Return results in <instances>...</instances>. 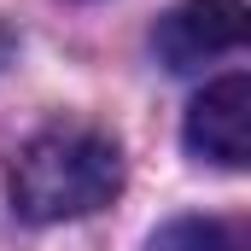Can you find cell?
Masks as SVG:
<instances>
[{"label":"cell","instance_id":"1","mask_svg":"<svg viewBox=\"0 0 251 251\" xmlns=\"http://www.w3.org/2000/svg\"><path fill=\"white\" fill-rule=\"evenodd\" d=\"M6 193L24 222H76L123 193V152L88 123H53L29 134L12 158Z\"/></svg>","mask_w":251,"mask_h":251},{"label":"cell","instance_id":"2","mask_svg":"<svg viewBox=\"0 0 251 251\" xmlns=\"http://www.w3.org/2000/svg\"><path fill=\"white\" fill-rule=\"evenodd\" d=\"M251 35V18L240 0H181L176 12H164L152 47L170 70H199V64L240 53Z\"/></svg>","mask_w":251,"mask_h":251},{"label":"cell","instance_id":"3","mask_svg":"<svg viewBox=\"0 0 251 251\" xmlns=\"http://www.w3.org/2000/svg\"><path fill=\"white\" fill-rule=\"evenodd\" d=\"M187 152L216 170H246L251 164V76L234 70L210 82L187 105Z\"/></svg>","mask_w":251,"mask_h":251},{"label":"cell","instance_id":"4","mask_svg":"<svg viewBox=\"0 0 251 251\" xmlns=\"http://www.w3.org/2000/svg\"><path fill=\"white\" fill-rule=\"evenodd\" d=\"M152 251H246L234 222H210V216H187V222H170Z\"/></svg>","mask_w":251,"mask_h":251}]
</instances>
